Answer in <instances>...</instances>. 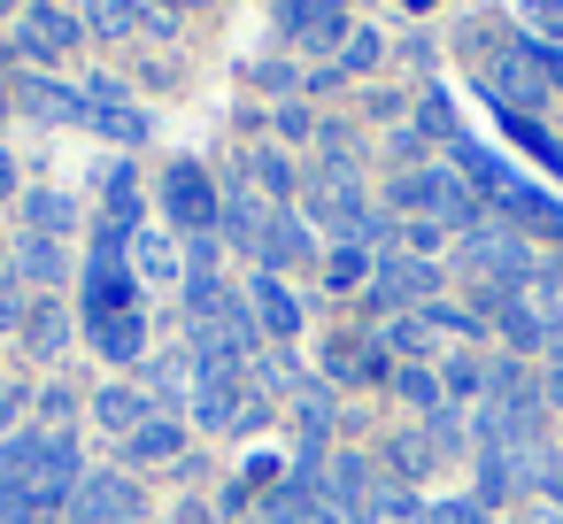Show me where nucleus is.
Instances as JSON below:
<instances>
[{
    "label": "nucleus",
    "instance_id": "nucleus-4",
    "mask_svg": "<svg viewBox=\"0 0 563 524\" xmlns=\"http://www.w3.org/2000/svg\"><path fill=\"white\" fill-rule=\"evenodd\" d=\"M478 86H486V101H494L501 116H532V109H540V93H548V78H540V55H532V47H509L501 63H486V70H478Z\"/></svg>",
    "mask_w": 563,
    "mask_h": 524
},
{
    "label": "nucleus",
    "instance_id": "nucleus-14",
    "mask_svg": "<svg viewBox=\"0 0 563 524\" xmlns=\"http://www.w3.org/2000/svg\"><path fill=\"white\" fill-rule=\"evenodd\" d=\"M86 339L109 355V363H140L147 355V316L124 309V316H86Z\"/></svg>",
    "mask_w": 563,
    "mask_h": 524
},
{
    "label": "nucleus",
    "instance_id": "nucleus-1",
    "mask_svg": "<svg viewBox=\"0 0 563 524\" xmlns=\"http://www.w3.org/2000/svg\"><path fill=\"white\" fill-rule=\"evenodd\" d=\"M394 209H409V216H424V224H448V232H471L478 224V186L463 178V170H401L394 178Z\"/></svg>",
    "mask_w": 563,
    "mask_h": 524
},
{
    "label": "nucleus",
    "instance_id": "nucleus-23",
    "mask_svg": "<svg viewBox=\"0 0 563 524\" xmlns=\"http://www.w3.org/2000/svg\"><path fill=\"white\" fill-rule=\"evenodd\" d=\"M24 224H32L40 239H63V232L78 224V201L55 193V186H40V193H24Z\"/></svg>",
    "mask_w": 563,
    "mask_h": 524
},
{
    "label": "nucleus",
    "instance_id": "nucleus-45",
    "mask_svg": "<svg viewBox=\"0 0 563 524\" xmlns=\"http://www.w3.org/2000/svg\"><path fill=\"white\" fill-rule=\"evenodd\" d=\"M24 509H32V501H24V493H9V486H0V524H16V516H24Z\"/></svg>",
    "mask_w": 563,
    "mask_h": 524
},
{
    "label": "nucleus",
    "instance_id": "nucleus-33",
    "mask_svg": "<svg viewBox=\"0 0 563 524\" xmlns=\"http://www.w3.org/2000/svg\"><path fill=\"white\" fill-rule=\"evenodd\" d=\"M517 24H525L540 47H563V0H517Z\"/></svg>",
    "mask_w": 563,
    "mask_h": 524
},
{
    "label": "nucleus",
    "instance_id": "nucleus-6",
    "mask_svg": "<svg viewBox=\"0 0 563 524\" xmlns=\"http://www.w3.org/2000/svg\"><path fill=\"white\" fill-rule=\"evenodd\" d=\"M548 455L540 447H478V501H525L540 493Z\"/></svg>",
    "mask_w": 563,
    "mask_h": 524
},
{
    "label": "nucleus",
    "instance_id": "nucleus-49",
    "mask_svg": "<svg viewBox=\"0 0 563 524\" xmlns=\"http://www.w3.org/2000/svg\"><path fill=\"white\" fill-rule=\"evenodd\" d=\"M16 524H55V509H24V516H16Z\"/></svg>",
    "mask_w": 563,
    "mask_h": 524
},
{
    "label": "nucleus",
    "instance_id": "nucleus-31",
    "mask_svg": "<svg viewBox=\"0 0 563 524\" xmlns=\"http://www.w3.org/2000/svg\"><path fill=\"white\" fill-rule=\"evenodd\" d=\"M378 55H386V40H378V32H347V40H340V55H332V70H340V78H363V70H378Z\"/></svg>",
    "mask_w": 563,
    "mask_h": 524
},
{
    "label": "nucleus",
    "instance_id": "nucleus-30",
    "mask_svg": "<svg viewBox=\"0 0 563 524\" xmlns=\"http://www.w3.org/2000/svg\"><path fill=\"white\" fill-rule=\"evenodd\" d=\"M417 516H424V501H417L409 486H378L371 509H363V524H417Z\"/></svg>",
    "mask_w": 563,
    "mask_h": 524
},
{
    "label": "nucleus",
    "instance_id": "nucleus-20",
    "mask_svg": "<svg viewBox=\"0 0 563 524\" xmlns=\"http://www.w3.org/2000/svg\"><path fill=\"white\" fill-rule=\"evenodd\" d=\"M63 270H70V255H63V239H40V232H24V247H16V278L24 286H63Z\"/></svg>",
    "mask_w": 563,
    "mask_h": 524
},
{
    "label": "nucleus",
    "instance_id": "nucleus-40",
    "mask_svg": "<svg viewBox=\"0 0 563 524\" xmlns=\"http://www.w3.org/2000/svg\"><path fill=\"white\" fill-rule=\"evenodd\" d=\"M278 132H286V140H309L317 124H309V109H301V101H286V109H278Z\"/></svg>",
    "mask_w": 563,
    "mask_h": 524
},
{
    "label": "nucleus",
    "instance_id": "nucleus-34",
    "mask_svg": "<svg viewBox=\"0 0 563 524\" xmlns=\"http://www.w3.org/2000/svg\"><path fill=\"white\" fill-rule=\"evenodd\" d=\"M147 386H155L163 401H178V393L194 386V355H155V363H147Z\"/></svg>",
    "mask_w": 563,
    "mask_h": 524
},
{
    "label": "nucleus",
    "instance_id": "nucleus-51",
    "mask_svg": "<svg viewBox=\"0 0 563 524\" xmlns=\"http://www.w3.org/2000/svg\"><path fill=\"white\" fill-rule=\"evenodd\" d=\"M401 9H432V0H401Z\"/></svg>",
    "mask_w": 563,
    "mask_h": 524
},
{
    "label": "nucleus",
    "instance_id": "nucleus-37",
    "mask_svg": "<svg viewBox=\"0 0 563 524\" xmlns=\"http://www.w3.org/2000/svg\"><path fill=\"white\" fill-rule=\"evenodd\" d=\"M247 170H255V186H263V193H294V170H286V155H271V147H263Z\"/></svg>",
    "mask_w": 563,
    "mask_h": 524
},
{
    "label": "nucleus",
    "instance_id": "nucleus-43",
    "mask_svg": "<svg viewBox=\"0 0 563 524\" xmlns=\"http://www.w3.org/2000/svg\"><path fill=\"white\" fill-rule=\"evenodd\" d=\"M16 409H24V393H16V386H0V439H9V424H16Z\"/></svg>",
    "mask_w": 563,
    "mask_h": 524
},
{
    "label": "nucleus",
    "instance_id": "nucleus-8",
    "mask_svg": "<svg viewBox=\"0 0 563 524\" xmlns=\"http://www.w3.org/2000/svg\"><path fill=\"white\" fill-rule=\"evenodd\" d=\"M247 363H201L194 370V416L209 424V432H232L240 416H247V378H240Z\"/></svg>",
    "mask_w": 563,
    "mask_h": 524
},
{
    "label": "nucleus",
    "instance_id": "nucleus-11",
    "mask_svg": "<svg viewBox=\"0 0 563 524\" xmlns=\"http://www.w3.org/2000/svg\"><path fill=\"white\" fill-rule=\"evenodd\" d=\"M132 301H140L132 263H124V255H93V263H86V316H124Z\"/></svg>",
    "mask_w": 563,
    "mask_h": 524
},
{
    "label": "nucleus",
    "instance_id": "nucleus-41",
    "mask_svg": "<svg viewBox=\"0 0 563 524\" xmlns=\"http://www.w3.org/2000/svg\"><path fill=\"white\" fill-rule=\"evenodd\" d=\"M309 524H363V509H340V501H324V493H317V509H309Z\"/></svg>",
    "mask_w": 563,
    "mask_h": 524
},
{
    "label": "nucleus",
    "instance_id": "nucleus-12",
    "mask_svg": "<svg viewBox=\"0 0 563 524\" xmlns=\"http://www.w3.org/2000/svg\"><path fill=\"white\" fill-rule=\"evenodd\" d=\"M324 378H347V386L394 378V370H386V339H332V347H324Z\"/></svg>",
    "mask_w": 563,
    "mask_h": 524
},
{
    "label": "nucleus",
    "instance_id": "nucleus-15",
    "mask_svg": "<svg viewBox=\"0 0 563 524\" xmlns=\"http://www.w3.org/2000/svg\"><path fill=\"white\" fill-rule=\"evenodd\" d=\"M124 263H132L140 286H178V278H186V255H178L163 232H132V255H124Z\"/></svg>",
    "mask_w": 563,
    "mask_h": 524
},
{
    "label": "nucleus",
    "instance_id": "nucleus-52",
    "mask_svg": "<svg viewBox=\"0 0 563 524\" xmlns=\"http://www.w3.org/2000/svg\"><path fill=\"white\" fill-rule=\"evenodd\" d=\"M0 109H9V93H0Z\"/></svg>",
    "mask_w": 563,
    "mask_h": 524
},
{
    "label": "nucleus",
    "instance_id": "nucleus-9",
    "mask_svg": "<svg viewBox=\"0 0 563 524\" xmlns=\"http://www.w3.org/2000/svg\"><path fill=\"white\" fill-rule=\"evenodd\" d=\"M163 201H170V224H194V232H209V224L224 216V201H217V186H209V170H201V163H170Z\"/></svg>",
    "mask_w": 563,
    "mask_h": 524
},
{
    "label": "nucleus",
    "instance_id": "nucleus-42",
    "mask_svg": "<svg viewBox=\"0 0 563 524\" xmlns=\"http://www.w3.org/2000/svg\"><path fill=\"white\" fill-rule=\"evenodd\" d=\"M440 239H448V224H409V247H417V263H424Z\"/></svg>",
    "mask_w": 563,
    "mask_h": 524
},
{
    "label": "nucleus",
    "instance_id": "nucleus-7",
    "mask_svg": "<svg viewBox=\"0 0 563 524\" xmlns=\"http://www.w3.org/2000/svg\"><path fill=\"white\" fill-rule=\"evenodd\" d=\"M432 286H440L432 263H417V255H378V270H371V309H378V316H401V309L432 301Z\"/></svg>",
    "mask_w": 563,
    "mask_h": 524
},
{
    "label": "nucleus",
    "instance_id": "nucleus-22",
    "mask_svg": "<svg viewBox=\"0 0 563 524\" xmlns=\"http://www.w3.org/2000/svg\"><path fill=\"white\" fill-rule=\"evenodd\" d=\"M147 24V0H86V32L93 40H132Z\"/></svg>",
    "mask_w": 563,
    "mask_h": 524
},
{
    "label": "nucleus",
    "instance_id": "nucleus-17",
    "mask_svg": "<svg viewBox=\"0 0 563 524\" xmlns=\"http://www.w3.org/2000/svg\"><path fill=\"white\" fill-rule=\"evenodd\" d=\"M309 255H317V232H309L301 216H286V209H278V216H271V232H263V270L278 278L286 263H309Z\"/></svg>",
    "mask_w": 563,
    "mask_h": 524
},
{
    "label": "nucleus",
    "instance_id": "nucleus-2",
    "mask_svg": "<svg viewBox=\"0 0 563 524\" xmlns=\"http://www.w3.org/2000/svg\"><path fill=\"white\" fill-rule=\"evenodd\" d=\"M309 216H317L324 232L355 239V247L386 239V224L371 216V201H363V186H355V163H324V170H317V186H309Z\"/></svg>",
    "mask_w": 563,
    "mask_h": 524
},
{
    "label": "nucleus",
    "instance_id": "nucleus-3",
    "mask_svg": "<svg viewBox=\"0 0 563 524\" xmlns=\"http://www.w3.org/2000/svg\"><path fill=\"white\" fill-rule=\"evenodd\" d=\"M463 263H471L486 286H501V293H517V286L540 270L532 239H525V232H509V224H471V232H463Z\"/></svg>",
    "mask_w": 563,
    "mask_h": 524
},
{
    "label": "nucleus",
    "instance_id": "nucleus-50",
    "mask_svg": "<svg viewBox=\"0 0 563 524\" xmlns=\"http://www.w3.org/2000/svg\"><path fill=\"white\" fill-rule=\"evenodd\" d=\"M170 9H209V0H170Z\"/></svg>",
    "mask_w": 563,
    "mask_h": 524
},
{
    "label": "nucleus",
    "instance_id": "nucleus-38",
    "mask_svg": "<svg viewBox=\"0 0 563 524\" xmlns=\"http://www.w3.org/2000/svg\"><path fill=\"white\" fill-rule=\"evenodd\" d=\"M540 509L563 516V447H548V470H540Z\"/></svg>",
    "mask_w": 563,
    "mask_h": 524
},
{
    "label": "nucleus",
    "instance_id": "nucleus-18",
    "mask_svg": "<svg viewBox=\"0 0 563 524\" xmlns=\"http://www.w3.org/2000/svg\"><path fill=\"white\" fill-rule=\"evenodd\" d=\"M78 32H86L78 16H63V9H47V0H40V9L24 16V40H16V47H24V55H63V47H78Z\"/></svg>",
    "mask_w": 563,
    "mask_h": 524
},
{
    "label": "nucleus",
    "instance_id": "nucleus-47",
    "mask_svg": "<svg viewBox=\"0 0 563 524\" xmlns=\"http://www.w3.org/2000/svg\"><path fill=\"white\" fill-rule=\"evenodd\" d=\"M548 401H563V355H555V370H548V386H540Z\"/></svg>",
    "mask_w": 563,
    "mask_h": 524
},
{
    "label": "nucleus",
    "instance_id": "nucleus-10",
    "mask_svg": "<svg viewBox=\"0 0 563 524\" xmlns=\"http://www.w3.org/2000/svg\"><path fill=\"white\" fill-rule=\"evenodd\" d=\"M278 32L301 40V47H332L347 40V16H340V0H278Z\"/></svg>",
    "mask_w": 563,
    "mask_h": 524
},
{
    "label": "nucleus",
    "instance_id": "nucleus-21",
    "mask_svg": "<svg viewBox=\"0 0 563 524\" xmlns=\"http://www.w3.org/2000/svg\"><path fill=\"white\" fill-rule=\"evenodd\" d=\"M371 462L363 455H332L324 462V501H340V509H371Z\"/></svg>",
    "mask_w": 563,
    "mask_h": 524
},
{
    "label": "nucleus",
    "instance_id": "nucleus-36",
    "mask_svg": "<svg viewBox=\"0 0 563 524\" xmlns=\"http://www.w3.org/2000/svg\"><path fill=\"white\" fill-rule=\"evenodd\" d=\"M101 132H109L117 147H140V140H147V116H140V109H101Z\"/></svg>",
    "mask_w": 563,
    "mask_h": 524
},
{
    "label": "nucleus",
    "instance_id": "nucleus-32",
    "mask_svg": "<svg viewBox=\"0 0 563 524\" xmlns=\"http://www.w3.org/2000/svg\"><path fill=\"white\" fill-rule=\"evenodd\" d=\"M24 339H32L40 355H63V347H70V316H63L55 301H40V309H32V324H24Z\"/></svg>",
    "mask_w": 563,
    "mask_h": 524
},
{
    "label": "nucleus",
    "instance_id": "nucleus-16",
    "mask_svg": "<svg viewBox=\"0 0 563 524\" xmlns=\"http://www.w3.org/2000/svg\"><path fill=\"white\" fill-rule=\"evenodd\" d=\"M16 101H24L32 116H47V124H86V116H93V101H86V93L47 86V78H24V86H16Z\"/></svg>",
    "mask_w": 563,
    "mask_h": 524
},
{
    "label": "nucleus",
    "instance_id": "nucleus-27",
    "mask_svg": "<svg viewBox=\"0 0 563 524\" xmlns=\"http://www.w3.org/2000/svg\"><path fill=\"white\" fill-rule=\"evenodd\" d=\"M386 462H394V478L409 486V478H424V470L440 462V447H432L424 432H394V439H386Z\"/></svg>",
    "mask_w": 563,
    "mask_h": 524
},
{
    "label": "nucleus",
    "instance_id": "nucleus-13",
    "mask_svg": "<svg viewBox=\"0 0 563 524\" xmlns=\"http://www.w3.org/2000/svg\"><path fill=\"white\" fill-rule=\"evenodd\" d=\"M247 309H255V324H263L271 339H294V332H301V301H294L286 278H271V270L247 286Z\"/></svg>",
    "mask_w": 563,
    "mask_h": 524
},
{
    "label": "nucleus",
    "instance_id": "nucleus-29",
    "mask_svg": "<svg viewBox=\"0 0 563 524\" xmlns=\"http://www.w3.org/2000/svg\"><path fill=\"white\" fill-rule=\"evenodd\" d=\"M371 270H378V255H371V247H355V239H340V247L324 255V286H363Z\"/></svg>",
    "mask_w": 563,
    "mask_h": 524
},
{
    "label": "nucleus",
    "instance_id": "nucleus-25",
    "mask_svg": "<svg viewBox=\"0 0 563 524\" xmlns=\"http://www.w3.org/2000/svg\"><path fill=\"white\" fill-rule=\"evenodd\" d=\"M394 393H401L409 409H424V416H440V409H448V386H440V370H432V363H401V370H394Z\"/></svg>",
    "mask_w": 563,
    "mask_h": 524
},
{
    "label": "nucleus",
    "instance_id": "nucleus-48",
    "mask_svg": "<svg viewBox=\"0 0 563 524\" xmlns=\"http://www.w3.org/2000/svg\"><path fill=\"white\" fill-rule=\"evenodd\" d=\"M509 524H563L555 509H525V516H509Z\"/></svg>",
    "mask_w": 563,
    "mask_h": 524
},
{
    "label": "nucleus",
    "instance_id": "nucleus-46",
    "mask_svg": "<svg viewBox=\"0 0 563 524\" xmlns=\"http://www.w3.org/2000/svg\"><path fill=\"white\" fill-rule=\"evenodd\" d=\"M9 193H16V155L0 147V201H9Z\"/></svg>",
    "mask_w": 563,
    "mask_h": 524
},
{
    "label": "nucleus",
    "instance_id": "nucleus-5",
    "mask_svg": "<svg viewBox=\"0 0 563 524\" xmlns=\"http://www.w3.org/2000/svg\"><path fill=\"white\" fill-rule=\"evenodd\" d=\"M140 509H147V493L124 470H86L78 493H70V516L78 524H140Z\"/></svg>",
    "mask_w": 563,
    "mask_h": 524
},
{
    "label": "nucleus",
    "instance_id": "nucleus-35",
    "mask_svg": "<svg viewBox=\"0 0 563 524\" xmlns=\"http://www.w3.org/2000/svg\"><path fill=\"white\" fill-rule=\"evenodd\" d=\"M417 524H494V516H486V501L471 493V501H424Z\"/></svg>",
    "mask_w": 563,
    "mask_h": 524
},
{
    "label": "nucleus",
    "instance_id": "nucleus-24",
    "mask_svg": "<svg viewBox=\"0 0 563 524\" xmlns=\"http://www.w3.org/2000/svg\"><path fill=\"white\" fill-rule=\"evenodd\" d=\"M178 447H186V424H178V416H147V424L124 439V455H132V462H170Z\"/></svg>",
    "mask_w": 563,
    "mask_h": 524
},
{
    "label": "nucleus",
    "instance_id": "nucleus-19",
    "mask_svg": "<svg viewBox=\"0 0 563 524\" xmlns=\"http://www.w3.org/2000/svg\"><path fill=\"white\" fill-rule=\"evenodd\" d=\"M147 416H155V409H147V401H140L132 386H101V393H93V424H101L109 439H132V432H140Z\"/></svg>",
    "mask_w": 563,
    "mask_h": 524
},
{
    "label": "nucleus",
    "instance_id": "nucleus-39",
    "mask_svg": "<svg viewBox=\"0 0 563 524\" xmlns=\"http://www.w3.org/2000/svg\"><path fill=\"white\" fill-rule=\"evenodd\" d=\"M0 324H32V309H24V293H16V278H0Z\"/></svg>",
    "mask_w": 563,
    "mask_h": 524
},
{
    "label": "nucleus",
    "instance_id": "nucleus-26",
    "mask_svg": "<svg viewBox=\"0 0 563 524\" xmlns=\"http://www.w3.org/2000/svg\"><path fill=\"white\" fill-rule=\"evenodd\" d=\"M101 193H109V209H101V224H117V232H140V178H132L124 163L109 170V186H101Z\"/></svg>",
    "mask_w": 563,
    "mask_h": 524
},
{
    "label": "nucleus",
    "instance_id": "nucleus-28",
    "mask_svg": "<svg viewBox=\"0 0 563 524\" xmlns=\"http://www.w3.org/2000/svg\"><path fill=\"white\" fill-rule=\"evenodd\" d=\"M217 224H224V232H232V239H240V247H247V255H263V232H271V216H263V209H255V201H247V193H232V201H224V216H217Z\"/></svg>",
    "mask_w": 563,
    "mask_h": 524
},
{
    "label": "nucleus",
    "instance_id": "nucleus-44",
    "mask_svg": "<svg viewBox=\"0 0 563 524\" xmlns=\"http://www.w3.org/2000/svg\"><path fill=\"white\" fill-rule=\"evenodd\" d=\"M532 55H540V70H548V86L563 93V55H555V47H532Z\"/></svg>",
    "mask_w": 563,
    "mask_h": 524
}]
</instances>
